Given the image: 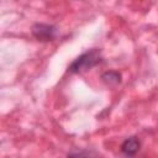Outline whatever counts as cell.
I'll use <instances>...</instances> for the list:
<instances>
[{
    "mask_svg": "<svg viewBox=\"0 0 158 158\" xmlns=\"http://www.w3.org/2000/svg\"><path fill=\"white\" fill-rule=\"evenodd\" d=\"M101 62V54L98 49H91L89 52L83 53L79 56L68 68L70 73H80L84 70H88L95 65H98Z\"/></svg>",
    "mask_w": 158,
    "mask_h": 158,
    "instance_id": "obj_1",
    "label": "cell"
},
{
    "mask_svg": "<svg viewBox=\"0 0 158 158\" xmlns=\"http://www.w3.org/2000/svg\"><path fill=\"white\" fill-rule=\"evenodd\" d=\"M56 27L47 23H36L32 27V35L38 41H52L56 37Z\"/></svg>",
    "mask_w": 158,
    "mask_h": 158,
    "instance_id": "obj_2",
    "label": "cell"
},
{
    "mask_svg": "<svg viewBox=\"0 0 158 158\" xmlns=\"http://www.w3.org/2000/svg\"><path fill=\"white\" fill-rule=\"evenodd\" d=\"M139 147H141L139 139L136 136H132V137L126 138L123 141V143L121 144V151L126 156H133V154H136L138 152Z\"/></svg>",
    "mask_w": 158,
    "mask_h": 158,
    "instance_id": "obj_3",
    "label": "cell"
},
{
    "mask_svg": "<svg viewBox=\"0 0 158 158\" xmlns=\"http://www.w3.org/2000/svg\"><path fill=\"white\" fill-rule=\"evenodd\" d=\"M101 79L107 85H116L121 81V74L115 70H110V72H105L101 75Z\"/></svg>",
    "mask_w": 158,
    "mask_h": 158,
    "instance_id": "obj_4",
    "label": "cell"
}]
</instances>
